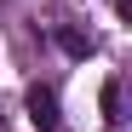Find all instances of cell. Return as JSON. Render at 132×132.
<instances>
[{"instance_id": "1", "label": "cell", "mask_w": 132, "mask_h": 132, "mask_svg": "<svg viewBox=\"0 0 132 132\" xmlns=\"http://www.w3.org/2000/svg\"><path fill=\"white\" fill-rule=\"evenodd\" d=\"M23 109H29L35 132H63V115H57V92H52L46 80H35L29 92H23Z\"/></svg>"}, {"instance_id": "2", "label": "cell", "mask_w": 132, "mask_h": 132, "mask_svg": "<svg viewBox=\"0 0 132 132\" xmlns=\"http://www.w3.org/2000/svg\"><path fill=\"white\" fill-rule=\"evenodd\" d=\"M57 46H63V57H75V63H80V57H92V52H98V40L86 35V29H57Z\"/></svg>"}, {"instance_id": "3", "label": "cell", "mask_w": 132, "mask_h": 132, "mask_svg": "<svg viewBox=\"0 0 132 132\" xmlns=\"http://www.w3.org/2000/svg\"><path fill=\"white\" fill-rule=\"evenodd\" d=\"M98 109H103V121H109V132H121V80H115V75L103 80V92H98Z\"/></svg>"}, {"instance_id": "4", "label": "cell", "mask_w": 132, "mask_h": 132, "mask_svg": "<svg viewBox=\"0 0 132 132\" xmlns=\"http://www.w3.org/2000/svg\"><path fill=\"white\" fill-rule=\"evenodd\" d=\"M115 12H121V17H132V0H115Z\"/></svg>"}]
</instances>
